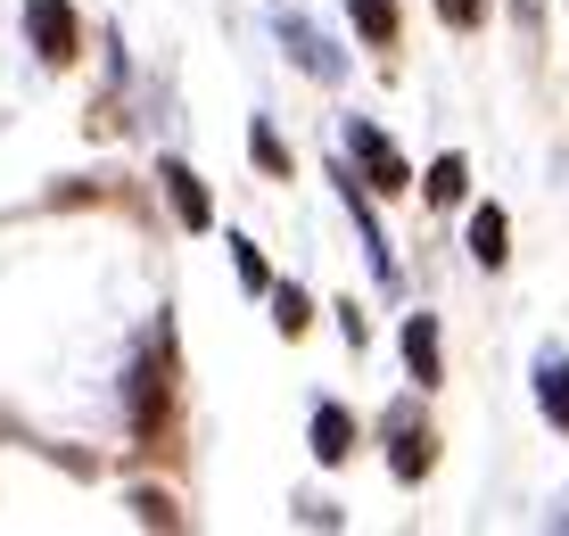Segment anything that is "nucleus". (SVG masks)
Masks as SVG:
<instances>
[{"label": "nucleus", "mask_w": 569, "mask_h": 536, "mask_svg": "<svg viewBox=\"0 0 569 536\" xmlns=\"http://www.w3.org/2000/svg\"><path fill=\"white\" fill-rule=\"evenodd\" d=\"M248 149H257L264 173H289V149H281V132H272V125H248Z\"/></svg>", "instance_id": "14"}, {"label": "nucleus", "mask_w": 569, "mask_h": 536, "mask_svg": "<svg viewBox=\"0 0 569 536\" xmlns=\"http://www.w3.org/2000/svg\"><path fill=\"white\" fill-rule=\"evenodd\" d=\"M388 463H397V479H429V463H438V438L413 413H388Z\"/></svg>", "instance_id": "4"}, {"label": "nucleus", "mask_w": 569, "mask_h": 536, "mask_svg": "<svg viewBox=\"0 0 569 536\" xmlns=\"http://www.w3.org/2000/svg\"><path fill=\"white\" fill-rule=\"evenodd\" d=\"M347 17L371 50H397V0H347Z\"/></svg>", "instance_id": "9"}, {"label": "nucleus", "mask_w": 569, "mask_h": 536, "mask_svg": "<svg viewBox=\"0 0 569 536\" xmlns=\"http://www.w3.org/2000/svg\"><path fill=\"white\" fill-rule=\"evenodd\" d=\"M132 512H141L149 528H182V512H173V495H157V487H149V495H132Z\"/></svg>", "instance_id": "15"}, {"label": "nucleus", "mask_w": 569, "mask_h": 536, "mask_svg": "<svg viewBox=\"0 0 569 536\" xmlns=\"http://www.w3.org/2000/svg\"><path fill=\"white\" fill-rule=\"evenodd\" d=\"M537 405H545V421H553V429H569V364H561V355H545V364H537Z\"/></svg>", "instance_id": "10"}, {"label": "nucleus", "mask_w": 569, "mask_h": 536, "mask_svg": "<svg viewBox=\"0 0 569 536\" xmlns=\"http://www.w3.org/2000/svg\"><path fill=\"white\" fill-rule=\"evenodd\" d=\"M405 364H413L421 388L446 380V364H438V314H413V322H405Z\"/></svg>", "instance_id": "5"}, {"label": "nucleus", "mask_w": 569, "mask_h": 536, "mask_svg": "<svg viewBox=\"0 0 569 536\" xmlns=\"http://www.w3.org/2000/svg\"><path fill=\"white\" fill-rule=\"evenodd\" d=\"M166 198H173V215H182L190 231H207L214 224V198H207V182L190 166H166Z\"/></svg>", "instance_id": "6"}, {"label": "nucleus", "mask_w": 569, "mask_h": 536, "mask_svg": "<svg viewBox=\"0 0 569 536\" xmlns=\"http://www.w3.org/2000/svg\"><path fill=\"white\" fill-rule=\"evenodd\" d=\"M281 33H289V50H298V67H322V75H339V58H330V42H313V33L298 26V17H281Z\"/></svg>", "instance_id": "13"}, {"label": "nucleus", "mask_w": 569, "mask_h": 536, "mask_svg": "<svg viewBox=\"0 0 569 536\" xmlns=\"http://www.w3.org/2000/svg\"><path fill=\"white\" fill-rule=\"evenodd\" d=\"M438 17H446V26H462V33H470V26L487 17V0H438Z\"/></svg>", "instance_id": "17"}, {"label": "nucleus", "mask_w": 569, "mask_h": 536, "mask_svg": "<svg viewBox=\"0 0 569 536\" xmlns=\"http://www.w3.org/2000/svg\"><path fill=\"white\" fill-rule=\"evenodd\" d=\"M166 355H173V347H166V330H157V339H149V364L132 371V429H141V438L166 429V388H173V380H166Z\"/></svg>", "instance_id": "3"}, {"label": "nucleus", "mask_w": 569, "mask_h": 536, "mask_svg": "<svg viewBox=\"0 0 569 536\" xmlns=\"http://www.w3.org/2000/svg\"><path fill=\"white\" fill-rule=\"evenodd\" d=\"M272 322H281V339H306V322H313L306 289H281V281H272Z\"/></svg>", "instance_id": "12"}, {"label": "nucleus", "mask_w": 569, "mask_h": 536, "mask_svg": "<svg viewBox=\"0 0 569 536\" xmlns=\"http://www.w3.org/2000/svg\"><path fill=\"white\" fill-rule=\"evenodd\" d=\"M231 248H240V281H248V289H272V265L257 256V240H231Z\"/></svg>", "instance_id": "16"}, {"label": "nucleus", "mask_w": 569, "mask_h": 536, "mask_svg": "<svg viewBox=\"0 0 569 536\" xmlns=\"http://www.w3.org/2000/svg\"><path fill=\"white\" fill-rule=\"evenodd\" d=\"M470 256H479L487 272L512 256V224H503V207H479V215H470Z\"/></svg>", "instance_id": "7"}, {"label": "nucleus", "mask_w": 569, "mask_h": 536, "mask_svg": "<svg viewBox=\"0 0 569 536\" xmlns=\"http://www.w3.org/2000/svg\"><path fill=\"white\" fill-rule=\"evenodd\" d=\"M313 454H322V463H347V454H356V421H347V405H313Z\"/></svg>", "instance_id": "8"}, {"label": "nucleus", "mask_w": 569, "mask_h": 536, "mask_svg": "<svg viewBox=\"0 0 569 536\" xmlns=\"http://www.w3.org/2000/svg\"><path fill=\"white\" fill-rule=\"evenodd\" d=\"M26 42H33V58L67 67V58L83 50V26H74V9H67V0H26Z\"/></svg>", "instance_id": "2"}, {"label": "nucleus", "mask_w": 569, "mask_h": 536, "mask_svg": "<svg viewBox=\"0 0 569 536\" xmlns=\"http://www.w3.org/2000/svg\"><path fill=\"white\" fill-rule=\"evenodd\" d=\"M421 190H429V207H455V198L470 190V166H462V157H438V166H429V182H421Z\"/></svg>", "instance_id": "11"}, {"label": "nucleus", "mask_w": 569, "mask_h": 536, "mask_svg": "<svg viewBox=\"0 0 569 536\" xmlns=\"http://www.w3.org/2000/svg\"><path fill=\"white\" fill-rule=\"evenodd\" d=\"M347 149H356V166H363V190L397 198L405 182H413V166H405V157H397V141H388L380 125H347Z\"/></svg>", "instance_id": "1"}]
</instances>
